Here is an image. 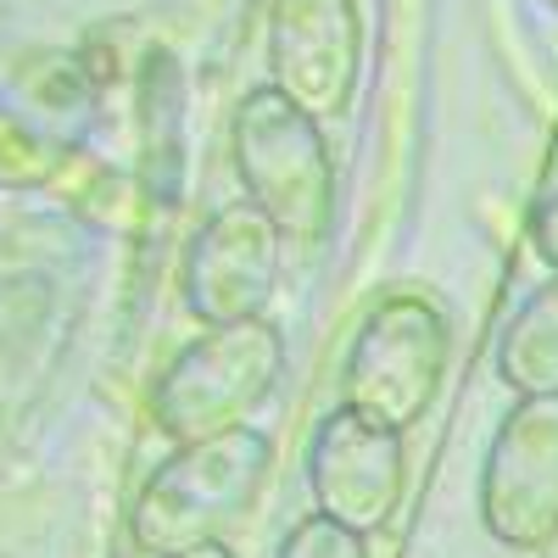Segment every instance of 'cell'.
Masks as SVG:
<instances>
[{"mask_svg":"<svg viewBox=\"0 0 558 558\" xmlns=\"http://www.w3.org/2000/svg\"><path fill=\"white\" fill-rule=\"evenodd\" d=\"M452 363V324L425 296H386L357 324L341 363V408L408 436L441 397Z\"/></svg>","mask_w":558,"mask_h":558,"instance_id":"3","label":"cell"},{"mask_svg":"<svg viewBox=\"0 0 558 558\" xmlns=\"http://www.w3.org/2000/svg\"><path fill=\"white\" fill-rule=\"evenodd\" d=\"M497 375L520 397H558V274L520 302L497 336Z\"/></svg>","mask_w":558,"mask_h":558,"instance_id":"9","label":"cell"},{"mask_svg":"<svg viewBox=\"0 0 558 558\" xmlns=\"http://www.w3.org/2000/svg\"><path fill=\"white\" fill-rule=\"evenodd\" d=\"M531 235H536V252H542V263L558 274V191L536 207V218H531Z\"/></svg>","mask_w":558,"mask_h":558,"instance_id":"11","label":"cell"},{"mask_svg":"<svg viewBox=\"0 0 558 558\" xmlns=\"http://www.w3.org/2000/svg\"><path fill=\"white\" fill-rule=\"evenodd\" d=\"M279 558H368V536L324 520V514H307L302 525H291L286 542H279Z\"/></svg>","mask_w":558,"mask_h":558,"instance_id":"10","label":"cell"},{"mask_svg":"<svg viewBox=\"0 0 558 558\" xmlns=\"http://www.w3.org/2000/svg\"><path fill=\"white\" fill-rule=\"evenodd\" d=\"M307 492L324 520L357 536H375L408 492V447L397 430L336 408L313 425L307 441Z\"/></svg>","mask_w":558,"mask_h":558,"instance_id":"7","label":"cell"},{"mask_svg":"<svg viewBox=\"0 0 558 558\" xmlns=\"http://www.w3.org/2000/svg\"><path fill=\"white\" fill-rule=\"evenodd\" d=\"M274 470V441L263 430H229L213 441H191L162 458L129 508V536L140 553L173 558L191 547H213L235 531Z\"/></svg>","mask_w":558,"mask_h":558,"instance_id":"1","label":"cell"},{"mask_svg":"<svg viewBox=\"0 0 558 558\" xmlns=\"http://www.w3.org/2000/svg\"><path fill=\"white\" fill-rule=\"evenodd\" d=\"M235 168L246 202L296 246H318L336 223V162L324 129L279 89H252L235 112Z\"/></svg>","mask_w":558,"mask_h":558,"instance_id":"4","label":"cell"},{"mask_svg":"<svg viewBox=\"0 0 558 558\" xmlns=\"http://www.w3.org/2000/svg\"><path fill=\"white\" fill-rule=\"evenodd\" d=\"M279 375H286V336L268 318L218 324L162 368L151 413L162 436H173L179 447L213 441L229 430H246V418L274 397Z\"/></svg>","mask_w":558,"mask_h":558,"instance_id":"2","label":"cell"},{"mask_svg":"<svg viewBox=\"0 0 558 558\" xmlns=\"http://www.w3.org/2000/svg\"><path fill=\"white\" fill-rule=\"evenodd\" d=\"M363 78L357 0H274L268 12V89H279L313 123L352 107Z\"/></svg>","mask_w":558,"mask_h":558,"instance_id":"6","label":"cell"},{"mask_svg":"<svg viewBox=\"0 0 558 558\" xmlns=\"http://www.w3.org/2000/svg\"><path fill=\"white\" fill-rule=\"evenodd\" d=\"M279 257H286V235L268 223L263 207H252L246 196L218 207L184 252V307L207 330L263 318L279 291Z\"/></svg>","mask_w":558,"mask_h":558,"instance_id":"8","label":"cell"},{"mask_svg":"<svg viewBox=\"0 0 558 558\" xmlns=\"http://www.w3.org/2000/svg\"><path fill=\"white\" fill-rule=\"evenodd\" d=\"M481 520L514 553L558 542V397H520L502 413L481 470Z\"/></svg>","mask_w":558,"mask_h":558,"instance_id":"5","label":"cell"},{"mask_svg":"<svg viewBox=\"0 0 558 558\" xmlns=\"http://www.w3.org/2000/svg\"><path fill=\"white\" fill-rule=\"evenodd\" d=\"M173 558H235L223 542H213V547H191V553H173Z\"/></svg>","mask_w":558,"mask_h":558,"instance_id":"12","label":"cell"}]
</instances>
